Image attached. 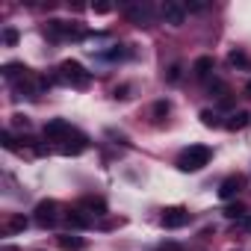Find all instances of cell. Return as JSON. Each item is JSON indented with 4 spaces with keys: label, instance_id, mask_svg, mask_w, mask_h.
Listing matches in <instances>:
<instances>
[{
    "label": "cell",
    "instance_id": "cell-1",
    "mask_svg": "<svg viewBox=\"0 0 251 251\" xmlns=\"http://www.w3.org/2000/svg\"><path fill=\"white\" fill-rule=\"evenodd\" d=\"M210 160H213V151H210L207 145H189V148L177 157L175 166H177L180 172H201Z\"/></svg>",
    "mask_w": 251,
    "mask_h": 251
},
{
    "label": "cell",
    "instance_id": "cell-2",
    "mask_svg": "<svg viewBox=\"0 0 251 251\" xmlns=\"http://www.w3.org/2000/svg\"><path fill=\"white\" fill-rule=\"evenodd\" d=\"M59 71H62V77H65L71 86H77V89H86V86L92 83V74H89L77 59H65V62L59 65Z\"/></svg>",
    "mask_w": 251,
    "mask_h": 251
},
{
    "label": "cell",
    "instance_id": "cell-3",
    "mask_svg": "<svg viewBox=\"0 0 251 251\" xmlns=\"http://www.w3.org/2000/svg\"><path fill=\"white\" fill-rule=\"evenodd\" d=\"M71 136H74V130L65 118H53L45 124V139H50V142H68Z\"/></svg>",
    "mask_w": 251,
    "mask_h": 251
},
{
    "label": "cell",
    "instance_id": "cell-4",
    "mask_svg": "<svg viewBox=\"0 0 251 251\" xmlns=\"http://www.w3.org/2000/svg\"><path fill=\"white\" fill-rule=\"evenodd\" d=\"M56 201H39L36 204V225H42V227H53L56 225Z\"/></svg>",
    "mask_w": 251,
    "mask_h": 251
},
{
    "label": "cell",
    "instance_id": "cell-5",
    "mask_svg": "<svg viewBox=\"0 0 251 251\" xmlns=\"http://www.w3.org/2000/svg\"><path fill=\"white\" fill-rule=\"evenodd\" d=\"M163 21L172 24V27H180V24L186 21V9H183V3L166 0V3H163Z\"/></svg>",
    "mask_w": 251,
    "mask_h": 251
},
{
    "label": "cell",
    "instance_id": "cell-6",
    "mask_svg": "<svg viewBox=\"0 0 251 251\" xmlns=\"http://www.w3.org/2000/svg\"><path fill=\"white\" fill-rule=\"evenodd\" d=\"M124 15H127L133 24H151V6L148 3H124Z\"/></svg>",
    "mask_w": 251,
    "mask_h": 251
},
{
    "label": "cell",
    "instance_id": "cell-7",
    "mask_svg": "<svg viewBox=\"0 0 251 251\" xmlns=\"http://www.w3.org/2000/svg\"><path fill=\"white\" fill-rule=\"evenodd\" d=\"M183 225H189V213H186V210L175 207V210H166V213H163V227H166V230H177V227H183Z\"/></svg>",
    "mask_w": 251,
    "mask_h": 251
},
{
    "label": "cell",
    "instance_id": "cell-8",
    "mask_svg": "<svg viewBox=\"0 0 251 251\" xmlns=\"http://www.w3.org/2000/svg\"><path fill=\"white\" fill-rule=\"evenodd\" d=\"M239 186H242V177L239 175H230V177H225L222 180V186H219V198H233L236 192H239Z\"/></svg>",
    "mask_w": 251,
    "mask_h": 251
},
{
    "label": "cell",
    "instance_id": "cell-9",
    "mask_svg": "<svg viewBox=\"0 0 251 251\" xmlns=\"http://www.w3.org/2000/svg\"><path fill=\"white\" fill-rule=\"evenodd\" d=\"M62 219H65V225H68V227H77V230L92 227V219H89V216H83V210H68Z\"/></svg>",
    "mask_w": 251,
    "mask_h": 251
},
{
    "label": "cell",
    "instance_id": "cell-10",
    "mask_svg": "<svg viewBox=\"0 0 251 251\" xmlns=\"http://www.w3.org/2000/svg\"><path fill=\"white\" fill-rule=\"evenodd\" d=\"M56 242H59L62 251H83L86 248V239L83 236H74V233H62V236H56Z\"/></svg>",
    "mask_w": 251,
    "mask_h": 251
},
{
    "label": "cell",
    "instance_id": "cell-11",
    "mask_svg": "<svg viewBox=\"0 0 251 251\" xmlns=\"http://www.w3.org/2000/svg\"><path fill=\"white\" fill-rule=\"evenodd\" d=\"M192 71H195L198 80H207L210 71H213V56H198V59L192 62Z\"/></svg>",
    "mask_w": 251,
    "mask_h": 251
},
{
    "label": "cell",
    "instance_id": "cell-12",
    "mask_svg": "<svg viewBox=\"0 0 251 251\" xmlns=\"http://www.w3.org/2000/svg\"><path fill=\"white\" fill-rule=\"evenodd\" d=\"M27 74H30V68H27L24 62H6V65H3V77H6V80H18V77L24 80Z\"/></svg>",
    "mask_w": 251,
    "mask_h": 251
},
{
    "label": "cell",
    "instance_id": "cell-13",
    "mask_svg": "<svg viewBox=\"0 0 251 251\" xmlns=\"http://www.w3.org/2000/svg\"><path fill=\"white\" fill-rule=\"evenodd\" d=\"M227 62H230L233 68H239V71H251V56H248L245 50H230V53H227Z\"/></svg>",
    "mask_w": 251,
    "mask_h": 251
},
{
    "label": "cell",
    "instance_id": "cell-14",
    "mask_svg": "<svg viewBox=\"0 0 251 251\" xmlns=\"http://www.w3.org/2000/svg\"><path fill=\"white\" fill-rule=\"evenodd\" d=\"M248 121H251V115H248L245 109H239V112H233V115L225 121V127H227V130H242Z\"/></svg>",
    "mask_w": 251,
    "mask_h": 251
},
{
    "label": "cell",
    "instance_id": "cell-15",
    "mask_svg": "<svg viewBox=\"0 0 251 251\" xmlns=\"http://www.w3.org/2000/svg\"><path fill=\"white\" fill-rule=\"evenodd\" d=\"M198 118H201L204 127H222V124H225V121H222V115H219L216 109H201V115H198Z\"/></svg>",
    "mask_w": 251,
    "mask_h": 251
},
{
    "label": "cell",
    "instance_id": "cell-16",
    "mask_svg": "<svg viewBox=\"0 0 251 251\" xmlns=\"http://www.w3.org/2000/svg\"><path fill=\"white\" fill-rule=\"evenodd\" d=\"M27 225H30V219H27V216H12V219L6 222V227H3V230H6V233H21Z\"/></svg>",
    "mask_w": 251,
    "mask_h": 251
},
{
    "label": "cell",
    "instance_id": "cell-17",
    "mask_svg": "<svg viewBox=\"0 0 251 251\" xmlns=\"http://www.w3.org/2000/svg\"><path fill=\"white\" fill-rule=\"evenodd\" d=\"M80 207H83V210H95V216H103V213H106V204H103L100 198H83Z\"/></svg>",
    "mask_w": 251,
    "mask_h": 251
},
{
    "label": "cell",
    "instance_id": "cell-18",
    "mask_svg": "<svg viewBox=\"0 0 251 251\" xmlns=\"http://www.w3.org/2000/svg\"><path fill=\"white\" fill-rule=\"evenodd\" d=\"M225 216H227V219H233V222H239V219L245 216V204H239V201H236V204L225 207Z\"/></svg>",
    "mask_w": 251,
    "mask_h": 251
},
{
    "label": "cell",
    "instance_id": "cell-19",
    "mask_svg": "<svg viewBox=\"0 0 251 251\" xmlns=\"http://www.w3.org/2000/svg\"><path fill=\"white\" fill-rule=\"evenodd\" d=\"M210 95H216V98L225 100V98H227V83H225V80H213V83H210Z\"/></svg>",
    "mask_w": 251,
    "mask_h": 251
},
{
    "label": "cell",
    "instance_id": "cell-20",
    "mask_svg": "<svg viewBox=\"0 0 251 251\" xmlns=\"http://www.w3.org/2000/svg\"><path fill=\"white\" fill-rule=\"evenodd\" d=\"M210 3H207V0H186V3H183V9L186 12H204Z\"/></svg>",
    "mask_w": 251,
    "mask_h": 251
},
{
    "label": "cell",
    "instance_id": "cell-21",
    "mask_svg": "<svg viewBox=\"0 0 251 251\" xmlns=\"http://www.w3.org/2000/svg\"><path fill=\"white\" fill-rule=\"evenodd\" d=\"M92 12H95V15H109V12H112V3H106V0H98V3H92Z\"/></svg>",
    "mask_w": 251,
    "mask_h": 251
},
{
    "label": "cell",
    "instance_id": "cell-22",
    "mask_svg": "<svg viewBox=\"0 0 251 251\" xmlns=\"http://www.w3.org/2000/svg\"><path fill=\"white\" fill-rule=\"evenodd\" d=\"M3 42H6L9 48L18 45V30H15V27H6V30H3Z\"/></svg>",
    "mask_w": 251,
    "mask_h": 251
},
{
    "label": "cell",
    "instance_id": "cell-23",
    "mask_svg": "<svg viewBox=\"0 0 251 251\" xmlns=\"http://www.w3.org/2000/svg\"><path fill=\"white\" fill-rule=\"evenodd\" d=\"M169 109H172V103H169V100H157V103H154V115H157V118L169 115Z\"/></svg>",
    "mask_w": 251,
    "mask_h": 251
},
{
    "label": "cell",
    "instance_id": "cell-24",
    "mask_svg": "<svg viewBox=\"0 0 251 251\" xmlns=\"http://www.w3.org/2000/svg\"><path fill=\"white\" fill-rule=\"evenodd\" d=\"M3 148L6 151H18V142H15V136L9 130H3Z\"/></svg>",
    "mask_w": 251,
    "mask_h": 251
},
{
    "label": "cell",
    "instance_id": "cell-25",
    "mask_svg": "<svg viewBox=\"0 0 251 251\" xmlns=\"http://www.w3.org/2000/svg\"><path fill=\"white\" fill-rule=\"evenodd\" d=\"M100 56H103V59H124V50H121V48L115 45L112 50H106V53H100Z\"/></svg>",
    "mask_w": 251,
    "mask_h": 251
},
{
    "label": "cell",
    "instance_id": "cell-26",
    "mask_svg": "<svg viewBox=\"0 0 251 251\" xmlns=\"http://www.w3.org/2000/svg\"><path fill=\"white\" fill-rule=\"evenodd\" d=\"M12 124H15V127H24V130H27V127H30V118H27V115H12Z\"/></svg>",
    "mask_w": 251,
    "mask_h": 251
},
{
    "label": "cell",
    "instance_id": "cell-27",
    "mask_svg": "<svg viewBox=\"0 0 251 251\" xmlns=\"http://www.w3.org/2000/svg\"><path fill=\"white\" fill-rule=\"evenodd\" d=\"M166 77H169V83H177V77H180V65L175 62V65L169 68V74H166Z\"/></svg>",
    "mask_w": 251,
    "mask_h": 251
},
{
    "label": "cell",
    "instance_id": "cell-28",
    "mask_svg": "<svg viewBox=\"0 0 251 251\" xmlns=\"http://www.w3.org/2000/svg\"><path fill=\"white\" fill-rule=\"evenodd\" d=\"M118 225H121V219H106V222H100L103 230H112V227H118Z\"/></svg>",
    "mask_w": 251,
    "mask_h": 251
},
{
    "label": "cell",
    "instance_id": "cell-29",
    "mask_svg": "<svg viewBox=\"0 0 251 251\" xmlns=\"http://www.w3.org/2000/svg\"><path fill=\"white\" fill-rule=\"evenodd\" d=\"M236 227H239V230H251V216H242V219L236 222Z\"/></svg>",
    "mask_w": 251,
    "mask_h": 251
},
{
    "label": "cell",
    "instance_id": "cell-30",
    "mask_svg": "<svg viewBox=\"0 0 251 251\" xmlns=\"http://www.w3.org/2000/svg\"><path fill=\"white\" fill-rule=\"evenodd\" d=\"M127 92H130V86H118V89H115V98H130Z\"/></svg>",
    "mask_w": 251,
    "mask_h": 251
},
{
    "label": "cell",
    "instance_id": "cell-31",
    "mask_svg": "<svg viewBox=\"0 0 251 251\" xmlns=\"http://www.w3.org/2000/svg\"><path fill=\"white\" fill-rule=\"evenodd\" d=\"M245 98H251V80L245 83Z\"/></svg>",
    "mask_w": 251,
    "mask_h": 251
}]
</instances>
